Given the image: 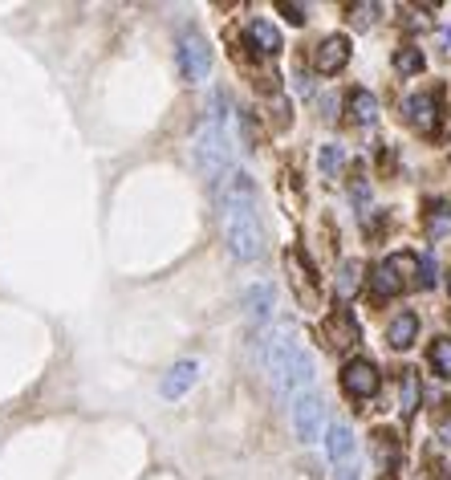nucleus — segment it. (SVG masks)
I'll use <instances>...</instances> for the list:
<instances>
[{
  "label": "nucleus",
  "mask_w": 451,
  "mask_h": 480,
  "mask_svg": "<svg viewBox=\"0 0 451 480\" xmlns=\"http://www.w3.org/2000/svg\"><path fill=\"white\" fill-rule=\"evenodd\" d=\"M370 290H375V298H398V293L406 290V281L395 273L390 260H378V265L370 269Z\"/></svg>",
  "instance_id": "dca6fc26"
},
{
  "label": "nucleus",
  "mask_w": 451,
  "mask_h": 480,
  "mask_svg": "<svg viewBox=\"0 0 451 480\" xmlns=\"http://www.w3.org/2000/svg\"><path fill=\"white\" fill-rule=\"evenodd\" d=\"M220 107H224V90H215L212 98H207V110H204V118H199L195 138H192V159H195L199 176H204L207 183H215V188L232 176L228 171V163H232L228 115H224Z\"/></svg>",
  "instance_id": "f03ea898"
},
{
  "label": "nucleus",
  "mask_w": 451,
  "mask_h": 480,
  "mask_svg": "<svg viewBox=\"0 0 451 480\" xmlns=\"http://www.w3.org/2000/svg\"><path fill=\"white\" fill-rule=\"evenodd\" d=\"M378 13H383V5H370V0H366V5H354L350 8V25H358V29H370V25L378 21Z\"/></svg>",
  "instance_id": "393cba45"
},
{
  "label": "nucleus",
  "mask_w": 451,
  "mask_h": 480,
  "mask_svg": "<svg viewBox=\"0 0 451 480\" xmlns=\"http://www.w3.org/2000/svg\"><path fill=\"white\" fill-rule=\"evenodd\" d=\"M245 313L253 326H265L268 318H273V285L268 281H256L245 290Z\"/></svg>",
  "instance_id": "2eb2a0df"
},
{
  "label": "nucleus",
  "mask_w": 451,
  "mask_h": 480,
  "mask_svg": "<svg viewBox=\"0 0 451 480\" xmlns=\"http://www.w3.org/2000/svg\"><path fill=\"white\" fill-rule=\"evenodd\" d=\"M419 395H423L419 371H403V374H398V412H403V420H411V415H415V407H419Z\"/></svg>",
  "instance_id": "6ab92c4d"
},
{
  "label": "nucleus",
  "mask_w": 451,
  "mask_h": 480,
  "mask_svg": "<svg viewBox=\"0 0 451 480\" xmlns=\"http://www.w3.org/2000/svg\"><path fill=\"white\" fill-rule=\"evenodd\" d=\"M423 66H427V57H423L419 46H398L395 49V69H398V74L415 77V74H423Z\"/></svg>",
  "instance_id": "4be33fe9"
},
{
  "label": "nucleus",
  "mask_w": 451,
  "mask_h": 480,
  "mask_svg": "<svg viewBox=\"0 0 451 480\" xmlns=\"http://www.w3.org/2000/svg\"><path fill=\"white\" fill-rule=\"evenodd\" d=\"M436 46H439V54H444V57H451V29L436 33Z\"/></svg>",
  "instance_id": "cd10ccee"
},
{
  "label": "nucleus",
  "mask_w": 451,
  "mask_h": 480,
  "mask_svg": "<svg viewBox=\"0 0 451 480\" xmlns=\"http://www.w3.org/2000/svg\"><path fill=\"white\" fill-rule=\"evenodd\" d=\"M245 41H248V49L260 57H276L281 54V33H276V25H268L265 16H253V21L245 25Z\"/></svg>",
  "instance_id": "9d476101"
},
{
  "label": "nucleus",
  "mask_w": 451,
  "mask_h": 480,
  "mask_svg": "<svg viewBox=\"0 0 451 480\" xmlns=\"http://www.w3.org/2000/svg\"><path fill=\"white\" fill-rule=\"evenodd\" d=\"M451 232V204L447 199H431L427 204V237H447Z\"/></svg>",
  "instance_id": "412c9836"
},
{
  "label": "nucleus",
  "mask_w": 451,
  "mask_h": 480,
  "mask_svg": "<svg viewBox=\"0 0 451 480\" xmlns=\"http://www.w3.org/2000/svg\"><path fill=\"white\" fill-rule=\"evenodd\" d=\"M285 13V21H293V25H306V5H297V0H281L276 5Z\"/></svg>",
  "instance_id": "bb28decb"
},
{
  "label": "nucleus",
  "mask_w": 451,
  "mask_h": 480,
  "mask_svg": "<svg viewBox=\"0 0 451 480\" xmlns=\"http://www.w3.org/2000/svg\"><path fill=\"white\" fill-rule=\"evenodd\" d=\"M326 452H329V465L334 468H346V465H354V435H350V427L346 424H334L326 432Z\"/></svg>",
  "instance_id": "4468645a"
},
{
  "label": "nucleus",
  "mask_w": 451,
  "mask_h": 480,
  "mask_svg": "<svg viewBox=\"0 0 451 480\" xmlns=\"http://www.w3.org/2000/svg\"><path fill=\"white\" fill-rule=\"evenodd\" d=\"M378 387H383V374H378L375 363H366V359L342 363V391L350 399H370V395H378Z\"/></svg>",
  "instance_id": "0eeeda50"
},
{
  "label": "nucleus",
  "mask_w": 451,
  "mask_h": 480,
  "mask_svg": "<svg viewBox=\"0 0 451 480\" xmlns=\"http://www.w3.org/2000/svg\"><path fill=\"white\" fill-rule=\"evenodd\" d=\"M346 110H350V122L370 127V122L378 118V98L370 90H350V94H346Z\"/></svg>",
  "instance_id": "a211bd4d"
},
{
  "label": "nucleus",
  "mask_w": 451,
  "mask_h": 480,
  "mask_svg": "<svg viewBox=\"0 0 451 480\" xmlns=\"http://www.w3.org/2000/svg\"><path fill=\"white\" fill-rule=\"evenodd\" d=\"M415 338H419V318H415V313H398V318H390L386 342L395 346V351H411Z\"/></svg>",
  "instance_id": "f3484780"
},
{
  "label": "nucleus",
  "mask_w": 451,
  "mask_h": 480,
  "mask_svg": "<svg viewBox=\"0 0 451 480\" xmlns=\"http://www.w3.org/2000/svg\"><path fill=\"white\" fill-rule=\"evenodd\" d=\"M175 66H179V77H184V82H204V77L212 74V46H207L195 29H184L179 33V46H175Z\"/></svg>",
  "instance_id": "20e7f679"
},
{
  "label": "nucleus",
  "mask_w": 451,
  "mask_h": 480,
  "mask_svg": "<svg viewBox=\"0 0 451 480\" xmlns=\"http://www.w3.org/2000/svg\"><path fill=\"white\" fill-rule=\"evenodd\" d=\"M285 269H289V285H293V293H297V301L306 305V310H317V305H322V285H317V273L306 260V252L289 249L285 252Z\"/></svg>",
  "instance_id": "39448f33"
},
{
  "label": "nucleus",
  "mask_w": 451,
  "mask_h": 480,
  "mask_svg": "<svg viewBox=\"0 0 451 480\" xmlns=\"http://www.w3.org/2000/svg\"><path fill=\"white\" fill-rule=\"evenodd\" d=\"M403 118L411 122L419 135H436V130H439V94L436 90L411 94V98L403 102Z\"/></svg>",
  "instance_id": "6e6552de"
},
{
  "label": "nucleus",
  "mask_w": 451,
  "mask_h": 480,
  "mask_svg": "<svg viewBox=\"0 0 451 480\" xmlns=\"http://www.w3.org/2000/svg\"><path fill=\"white\" fill-rule=\"evenodd\" d=\"M322 115H326V118L337 115V94H322Z\"/></svg>",
  "instance_id": "c85d7f7f"
},
{
  "label": "nucleus",
  "mask_w": 451,
  "mask_h": 480,
  "mask_svg": "<svg viewBox=\"0 0 451 480\" xmlns=\"http://www.w3.org/2000/svg\"><path fill=\"white\" fill-rule=\"evenodd\" d=\"M362 277H366L362 260H342V269H337V298H342V301H350L354 293L362 290Z\"/></svg>",
  "instance_id": "aec40b11"
},
{
  "label": "nucleus",
  "mask_w": 451,
  "mask_h": 480,
  "mask_svg": "<svg viewBox=\"0 0 451 480\" xmlns=\"http://www.w3.org/2000/svg\"><path fill=\"white\" fill-rule=\"evenodd\" d=\"M289 420H293V435L301 444H314L322 435V395L317 391H301L289 403Z\"/></svg>",
  "instance_id": "423d86ee"
},
{
  "label": "nucleus",
  "mask_w": 451,
  "mask_h": 480,
  "mask_svg": "<svg viewBox=\"0 0 451 480\" xmlns=\"http://www.w3.org/2000/svg\"><path fill=\"white\" fill-rule=\"evenodd\" d=\"M322 338L329 351H350L354 342H358V318H354V310H334L329 318L322 322Z\"/></svg>",
  "instance_id": "1a4fd4ad"
},
{
  "label": "nucleus",
  "mask_w": 451,
  "mask_h": 480,
  "mask_svg": "<svg viewBox=\"0 0 451 480\" xmlns=\"http://www.w3.org/2000/svg\"><path fill=\"white\" fill-rule=\"evenodd\" d=\"M419 285H423V290H436V285H439V265H436L431 252H423V257H419Z\"/></svg>",
  "instance_id": "a878e982"
},
{
  "label": "nucleus",
  "mask_w": 451,
  "mask_h": 480,
  "mask_svg": "<svg viewBox=\"0 0 451 480\" xmlns=\"http://www.w3.org/2000/svg\"><path fill=\"white\" fill-rule=\"evenodd\" d=\"M265 363H268V374H273V387L281 399H297L301 391H314V363L301 351V342L293 338L289 326H281L265 342Z\"/></svg>",
  "instance_id": "7ed1b4c3"
},
{
  "label": "nucleus",
  "mask_w": 451,
  "mask_h": 480,
  "mask_svg": "<svg viewBox=\"0 0 451 480\" xmlns=\"http://www.w3.org/2000/svg\"><path fill=\"white\" fill-rule=\"evenodd\" d=\"M370 452H375V465L383 468V473H398V468H403V444H398V435L386 432V427H378V432L370 435Z\"/></svg>",
  "instance_id": "9b49d317"
},
{
  "label": "nucleus",
  "mask_w": 451,
  "mask_h": 480,
  "mask_svg": "<svg viewBox=\"0 0 451 480\" xmlns=\"http://www.w3.org/2000/svg\"><path fill=\"white\" fill-rule=\"evenodd\" d=\"M342 163H346V155H342V147L337 143H326L322 151H317V168H322V176H329V179L342 171Z\"/></svg>",
  "instance_id": "b1692460"
},
{
  "label": "nucleus",
  "mask_w": 451,
  "mask_h": 480,
  "mask_svg": "<svg viewBox=\"0 0 451 480\" xmlns=\"http://www.w3.org/2000/svg\"><path fill=\"white\" fill-rule=\"evenodd\" d=\"M195 379H199V363H192V359L175 363L167 374H163L159 395H163V399H179V395H187V391L195 387Z\"/></svg>",
  "instance_id": "f8f14e48"
},
{
  "label": "nucleus",
  "mask_w": 451,
  "mask_h": 480,
  "mask_svg": "<svg viewBox=\"0 0 451 480\" xmlns=\"http://www.w3.org/2000/svg\"><path fill=\"white\" fill-rule=\"evenodd\" d=\"M427 359H431V371L444 374V379H451V338H436V342H431V351H427Z\"/></svg>",
  "instance_id": "5701e85b"
},
{
  "label": "nucleus",
  "mask_w": 451,
  "mask_h": 480,
  "mask_svg": "<svg viewBox=\"0 0 451 480\" xmlns=\"http://www.w3.org/2000/svg\"><path fill=\"white\" fill-rule=\"evenodd\" d=\"M220 220L224 240L236 260H256L265 252V224L256 216V188L245 171H232L220 183Z\"/></svg>",
  "instance_id": "f257e3e1"
},
{
  "label": "nucleus",
  "mask_w": 451,
  "mask_h": 480,
  "mask_svg": "<svg viewBox=\"0 0 451 480\" xmlns=\"http://www.w3.org/2000/svg\"><path fill=\"white\" fill-rule=\"evenodd\" d=\"M350 61V41L346 37H326V41H317V49H314V66L322 69V74H337V69Z\"/></svg>",
  "instance_id": "ddd939ff"
}]
</instances>
